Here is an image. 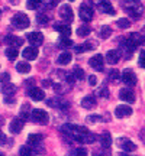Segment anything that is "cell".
<instances>
[{
  "instance_id": "1",
  "label": "cell",
  "mask_w": 145,
  "mask_h": 156,
  "mask_svg": "<svg viewBox=\"0 0 145 156\" xmlns=\"http://www.w3.org/2000/svg\"><path fill=\"white\" fill-rule=\"evenodd\" d=\"M31 117H32V120H34L36 124H41V126H44L46 123L50 122V117H48V113L42 110V108H35L31 112Z\"/></svg>"
},
{
  "instance_id": "2",
  "label": "cell",
  "mask_w": 145,
  "mask_h": 156,
  "mask_svg": "<svg viewBox=\"0 0 145 156\" xmlns=\"http://www.w3.org/2000/svg\"><path fill=\"white\" fill-rule=\"evenodd\" d=\"M29 23H31L29 17L26 15H23V13H16L12 17V25L16 29H26L29 26Z\"/></svg>"
},
{
  "instance_id": "3",
  "label": "cell",
  "mask_w": 145,
  "mask_h": 156,
  "mask_svg": "<svg viewBox=\"0 0 145 156\" xmlns=\"http://www.w3.org/2000/svg\"><path fill=\"white\" fill-rule=\"evenodd\" d=\"M117 146H119L122 151L126 152V153L136 151V145H135L131 139H128V137H121V139H117Z\"/></svg>"
},
{
  "instance_id": "4",
  "label": "cell",
  "mask_w": 145,
  "mask_h": 156,
  "mask_svg": "<svg viewBox=\"0 0 145 156\" xmlns=\"http://www.w3.org/2000/svg\"><path fill=\"white\" fill-rule=\"evenodd\" d=\"M78 13H80L81 20H84V22H90V20L93 19V16H95V12H93V9H91L90 6H87V5L81 6V7H80V10H78Z\"/></svg>"
},
{
  "instance_id": "5",
  "label": "cell",
  "mask_w": 145,
  "mask_h": 156,
  "mask_svg": "<svg viewBox=\"0 0 145 156\" xmlns=\"http://www.w3.org/2000/svg\"><path fill=\"white\" fill-rule=\"evenodd\" d=\"M26 38H28L29 44L32 45V48H36V46H39L44 42V35L41 32H31V34H28Z\"/></svg>"
},
{
  "instance_id": "6",
  "label": "cell",
  "mask_w": 145,
  "mask_h": 156,
  "mask_svg": "<svg viewBox=\"0 0 145 156\" xmlns=\"http://www.w3.org/2000/svg\"><path fill=\"white\" fill-rule=\"evenodd\" d=\"M122 80H123V83L131 85V87H134L135 84H136V75H135V73L132 69H128V68L122 73Z\"/></svg>"
},
{
  "instance_id": "7",
  "label": "cell",
  "mask_w": 145,
  "mask_h": 156,
  "mask_svg": "<svg viewBox=\"0 0 145 156\" xmlns=\"http://www.w3.org/2000/svg\"><path fill=\"white\" fill-rule=\"evenodd\" d=\"M90 67L95 68V69H97V71H102L103 69V64H105V59H103V56L100 55V54H97V55H95L93 58H90Z\"/></svg>"
},
{
  "instance_id": "8",
  "label": "cell",
  "mask_w": 145,
  "mask_h": 156,
  "mask_svg": "<svg viewBox=\"0 0 145 156\" xmlns=\"http://www.w3.org/2000/svg\"><path fill=\"white\" fill-rule=\"evenodd\" d=\"M23 124H25V122L23 120H20L19 117H15L13 120H12V123H10V133H13V134H19L20 132H22V129H23Z\"/></svg>"
},
{
  "instance_id": "9",
  "label": "cell",
  "mask_w": 145,
  "mask_h": 156,
  "mask_svg": "<svg viewBox=\"0 0 145 156\" xmlns=\"http://www.w3.org/2000/svg\"><path fill=\"white\" fill-rule=\"evenodd\" d=\"M54 29H55L57 32L61 34L62 38H70V35H71V26L65 25V23H55Z\"/></svg>"
},
{
  "instance_id": "10",
  "label": "cell",
  "mask_w": 145,
  "mask_h": 156,
  "mask_svg": "<svg viewBox=\"0 0 145 156\" xmlns=\"http://www.w3.org/2000/svg\"><path fill=\"white\" fill-rule=\"evenodd\" d=\"M74 139L77 142H80V143H95L97 136L89 132L87 134H74Z\"/></svg>"
},
{
  "instance_id": "11",
  "label": "cell",
  "mask_w": 145,
  "mask_h": 156,
  "mask_svg": "<svg viewBox=\"0 0 145 156\" xmlns=\"http://www.w3.org/2000/svg\"><path fill=\"white\" fill-rule=\"evenodd\" d=\"M5 42L9 45V48H15L16 49L17 46H20L23 44V39L19 38V36H15V35H7L5 38Z\"/></svg>"
},
{
  "instance_id": "12",
  "label": "cell",
  "mask_w": 145,
  "mask_h": 156,
  "mask_svg": "<svg viewBox=\"0 0 145 156\" xmlns=\"http://www.w3.org/2000/svg\"><path fill=\"white\" fill-rule=\"evenodd\" d=\"M119 97H121V100L126 101V103H129V104L135 103V94L131 91V90H128V88H122V90H121V91H119Z\"/></svg>"
},
{
  "instance_id": "13",
  "label": "cell",
  "mask_w": 145,
  "mask_h": 156,
  "mask_svg": "<svg viewBox=\"0 0 145 156\" xmlns=\"http://www.w3.org/2000/svg\"><path fill=\"white\" fill-rule=\"evenodd\" d=\"M126 39H128V42L132 45L134 48H136V46H139V45L144 44V36H142V35H139L138 32H134V34H131Z\"/></svg>"
},
{
  "instance_id": "14",
  "label": "cell",
  "mask_w": 145,
  "mask_h": 156,
  "mask_svg": "<svg viewBox=\"0 0 145 156\" xmlns=\"http://www.w3.org/2000/svg\"><path fill=\"white\" fill-rule=\"evenodd\" d=\"M60 16H61V19L62 20H65V22H71L72 20V9L68 5H64L60 9Z\"/></svg>"
},
{
  "instance_id": "15",
  "label": "cell",
  "mask_w": 145,
  "mask_h": 156,
  "mask_svg": "<svg viewBox=\"0 0 145 156\" xmlns=\"http://www.w3.org/2000/svg\"><path fill=\"white\" fill-rule=\"evenodd\" d=\"M22 55L26 61H34V59H36V56H38V49H36V48H32V46L23 48Z\"/></svg>"
},
{
  "instance_id": "16",
  "label": "cell",
  "mask_w": 145,
  "mask_h": 156,
  "mask_svg": "<svg viewBox=\"0 0 145 156\" xmlns=\"http://www.w3.org/2000/svg\"><path fill=\"white\" fill-rule=\"evenodd\" d=\"M115 114L117 119H123V117H128L132 114V108L128 106H117L115 110Z\"/></svg>"
},
{
  "instance_id": "17",
  "label": "cell",
  "mask_w": 145,
  "mask_h": 156,
  "mask_svg": "<svg viewBox=\"0 0 145 156\" xmlns=\"http://www.w3.org/2000/svg\"><path fill=\"white\" fill-rule=\"evenodd\" d=\"M28 94L31 95V98H32V100H35V101H42V100H44V97H45L44 91H42L41 88H36V87L29 88Z\"/></svg>"
},
{
  "instance_id": "18",
  "label": "cell",
  "mask_w": 145,
  "mask_h": 156,
  "mask_svg": "<svg viewBox=\"0 0 145 156\" xmlns=\"http://www.w3.org/2000/svg\"><path fill=\"white\" fill-rule=\"evenodd\" d=\"M119 59H121V51L119 49H113V51H109L106 54V61L109 62V64H116V62H119Z\"/></svg>"
},
{
  "instance_id": "19",
  "label": "cell",
  "mask_w": 145,
  "mask_h": 156,
  "mask_svg": "<svg viewBox=\"0 0 145 156\" xmlns=\"http://www.w3.org/2000/svg\"><path fill=\"white\" fill-rule=\"evenodd\" d=\"M99 140H100V145L103 149H109L112 146V136L109 132H105V133L100 134V137H99Z\"/></svg>"
},
{
  "instance_id": "20",
  "label": "cell",
  "mask_w": 145,
  "mask_h": 156,
  "mask_svg": "<svg viewBox=\"0 0 145 156\" xmlns=\"http://www.w3.org/2000/svg\"><path fill=\"white\" fill-rule=\"evenodd\" d=\"M96 104H97V101H96V98L93 95H87V97H84L83 100H81V107L87 108V110L96 107Z\"/></svg>"
},
{
  "instance_id": "21",
  "label": "cell",
  "mask_w": 145,
  "mask_h": 156,
  "mask_svg": "<svg viewBox=\"0 0 145 156\" xmlns=\"http://www.w3.org/2000/svg\"><path fill=\"white\" fill-rule=\"evenodd\" d=\"M42 134H38V133H32V134H29V137H28V142H29V146H39L41 143H42Z\"/></svg>"
},
{
  "instance_id": "22",
  "label": "cell",
  "mask_w": 145,
  "mask_h": 156,
  "mask_svg": "<svg viewBox=\"0 0 145 156\" xmlns=\"http://www.w3.org/2000/svg\"><path fill=\"white\" fill-rule=\"evenodd\" d=\"M99 7L102 12H105L107 15H115V9L112 7L110 2H99Z\"/></svg>"
},
{
  "instance_id": "23",
  "label": "cell",
  "mask_w": 145,
  "mask_h": 156,
  "mask_svg": "<svg viewBox=\"0 0 145 156\" xmlns=\"http://www.w3.org/2000/svg\"><path fill=\"white\" fill-rule=\"evenodd\" d=\"M61 132L64 134H68V136L74 137V134H76V124H70V123L64 124V126H61Z\"/></svg>"
},
{
  "instance_id": "24",
  "label": "cell",
  "mask_w": 145,
  "mask_h": 156,
  "mask_svg": "<svg viewBox=\"0 0 145 156\" xmlns=\"http://www.w3.org/2000/svg\"><path fill=\"white\" fill-rule=\"evenodd\" d=\"M70 61H71V54L70 52H62L61 55L58 56V59H57V62L60 65H67V64H70Z\"/></svg>"
},
{
  "instance_id": "25",
  "label": "cell",
  "mask_w": 145,
  "mask_h": 156,
  "mask_svg": "<svg viewBox=\"0 0 145 156\" xmlns=\"http://www.w3.org/2000/svg\"><path fill=\"white\" fill-rule=\"evenodd\" d=\"M15 91H16V87H15L13 84H10V83L3 84V87H2V93H3L5 95H12Z\"/></svg>"
},
{
  "instance_id": "26",
  "label": "cell",
  "mask_w": 145,
  "mask_h": 156,
  "mask_svg": "<svg viewBox=\"0 0 145 156\" xmlns=\"http://www.w3.org/2000/svg\"><path fill=\"white\" fill-rule=\"evenodd\" d=\"M93 46H96L95 42H86L84 45H78V46H76V52H86V51L89 49H93Z\"/></svg>"
},
{
  "instance_id": "27",
  "label": "cell",
  "mask_w": 145,
  "mask_h": 156,
  "mask_svg": "<svg viewBox=\"0 0 145 156\" xmlns=\"http://www.w3.org/2000/svg\"><path fill=\"white\" fill-rule=\"evenodd\" d=\"M16 69H17V73H20V74H28L31 71V65H29L28 62H19L16 65Z\"/></svg>"
},
{
  "instance_id": "28",
  "label": "cell",
  "mask_w": 145,
  "mask_h": 156,
  "mask_svg": "<svg viewBox=\"0 0 145 156\" xmlns=\"http://www.w3.org/2000/svg\"><path fill=\"white\" fill-rule=\"evenodd\" d=\"M90 32H91V28H90V26H87V25H83V26H80V28L77 29V35H78V36H81V38H84V36L90 35Z\"/></svg>"
},
{
  "instance_id": "29",
  "label": "cell",
  "mask_w": 145,
  "mask_h": 156,
  "mask_svg": "<svg viewBox=\"0 0 145 156\" xmlns=\"http://www.w3.org/2000/svg\"><path fill=\"white\" fill-rule=\"evenodd\" d=\"M29 110H31V106H29V104H25V106H22V108H20V117H19V119L25 122V120L28 119Z\"/></svg>"
},
{
  "instance_id": "30",
  "label": "cell",
  "mask_w": 145,
  "mask_h": 156,
  "mask_svg": "<svg viewBox=\"0 0 145 156\" xmlns=\"http://www.w3.org/2000/svg\"><path fill=\"white\" fill-rule=\"evenodd\" d=\"M19 153L20 156H34V151L31 149V146H22L19 149Z\"/></svg>"
},
{
  "instance_id": "31",
  "label": "cell",
  "mask_w": 145,
  "mask_h": 156,
  "mask_svg": "<svg viewBox=\"0 0 145 156\" xmlns=\"http://www.w3.org/2000/svg\"><path fill=\"white\" fill-rule=\"evenodd\" d=\"M119 77H121V74H119L117 69H110V71L107 73V78H109L110 81H117Z\"/></svg>"
},
{
  "instance_id": "32",
  "label": "cell",
  "mask_w": 145,
  "mask_h": 156,
  "mask_svg": "<svg viewBox=\"0 0 145 156\" xmlns=\"http://www.w3.org/2000/svg\"><path fill=\"white\" fill-rule=\"evenodd\" d=\"M71 74L74 75V78H77V80H83L84 78V71H83V68H80V67L74 68V71H72Z\"/></svg>"
},
{
  "instance_id": "33",
  "label": "cell",
  "mask_w": 145,
  "mask_h": 156,
  "mask_svg": "<svg viewBox=\"0 0 145 156\" xmlns=\"http://www.w3.org/2000/svg\"><path fill=\"white\" fill-rule=\"evenodd\" d=\"M17 55H19V52H17V49H15V48H7V49H6V56H7L9 59H15Z\"/></svg>"
},
{
  "instance_id": "34",
  "label": "cell",
  "mask_w": 145,
  "mask_h": 156,
  "mask_svg": "<svg viewBox=\"0 0 145 156\" xmlns=\"http://www.w3.org/2000/svg\"><path fill=\"white\" fill-rule=\"evenodd\" d=\"M58 45L61 46V48H70L72 45V41L70 38H61L60 39V42H58Z\"/></svg>"
},
{
  "instance_id": "35",
  "label": "cell",
  "mask_w": 145,
  "mask_h": 156,
  "mask_svg": "<svg viewBox=\"0 0 145 156\" xmlns=\"http://www.w3.org/2000/svg\"><path fill=\"white\" fill-rule=\"evenodd\" d=\"M110 35H112V29L109 28V26H103V28L100 29V38L106 39V38H109Z\"/></svg>"
},
{
  "instance_id": "36",
  "label": "cell",
  "mask_w": 145,
  "mask_h": 156,
  "mask_svg": "<svg viewBox=\"0 0 145 156\" xmlns=\"http://www.w3.org/2000/svg\"><path fill=\"white\" fill-rule=\"evenodd\" d=\"M126 12H128L129 15L132 17H135V19H138V17H141V12L138 10V9H134V7H128L126 9Z\"/></svg>"
},
{
  "instance_id": "37",
  "label": "cell",
  "mask_w": 145,
  "mask_h": 156,
  "mask_svg": "<svg viewBox=\"0 0 145 156\" xmlns=\"http://www.w3.org/2000/svg\"><path fill=\"white\" fill-rule=\"evenodd\" d=\"M117 26L121 29H126L131 26V22H129L128 19H119V20H117Z\"/></svg>"
},
{
  "instance_id": "38",
  "label": "cell",
  "mask_w": 145,
  "mask_h": 156,
  "mask_svg": "<svg viewBox=\"0 0 145 156\" xmlns=\"http://www.w3.org/2000/svg\"><path fill=\"white\" fill-rule=\"evenodd\" d=\"M39 5H41V2H36V0H29V2H26V7L31 9V10H34V9L39 7Z\"/></svg>"
},
{
  "instance_id": "39",
  "label": "cell",
  "mask_w": 145,
  "mask_h": 156,
  "mask_svg": "<svg viewBox=\"0 0 145 156\" xmlns=\"http://www.w3.org/2000/svg\"><path fill=\"white\" fill-rule=\"evenodd\" d=\"M9 81H10L9 73H0V84H7Z\"/></svg>"
},
{
  "instance_id": "40",
  "label": "cell",
  "mask_w": 145,
  "mask_h": 156,
  "mask_svg": "<svg viewBox=\"0 0 145 156\" xmlns=\"http://www.w3.org/2000/svg\"><path fill=\"white\" fill-rule=\"evenodd\" d=\"M97 95H100V97H103V98H109V90H107V87H102L99 91H97Z\"/></svg>"
},
{
  "instance_id": "41",
  "label": "cell",
  "mask_w": 145,
  "mask_h": 156,
  "mask_svg": "<svg viewBox=\"0 0 145 156\" xmlns=\"http://www.w3.org/2000/svg\"><path fill=\"white\" fill-rule=\"evenodd\" d=\"M71 156H87V151L84 147H78V149H76V151L72 152Z\"/></svg>"
},
{
  "instance_id": "42",
  "label": "cell",
  "mask_w": 145,
  "mask_h": 156,
  "mask_svg": "<svg viewBox=\"0 0 145 156\" xmlns=\"http://www.w3.org/2000/svg\"><path fill=\"white\" fill-rule=\"evenodd\" d=\"M38 22L41 23V25H46V23H48V16L44 15V13H39L38 15Z\"/></svg>"
},
{
  "instance_id": "43",
  "label": "cell",
  "mask_w": 145,
  "mask_h": 156,
  "mask_svg": "<svg viewBox=\"0 0 145 156\" xmlns=\"http://www.w3.org/2000/svg\"><path fill=\"white\" fill-rule=\"evenodd\" d=\"M102 117L100 116H87V122L90 123H96V122H100Z\"/></svg>"
},
{
  "instance_id": "44",
  "label": "cell",
  "mask_w": 145,
  "mask_h": 156,
  "mask_svg": "<svg viewBox=\"0 0 145 156\" xmlns=\"http://www.w3.org/2000/svg\"><path fill=\"white\" fill-rule=\"evenodd\" d=\"M144 58H145V52H144V51H141L139 61H138V64H139V67H141V68H144V67H145V64H144Z\"/></svg>"
},
{
  "instance_id": "45",
  "label": "cell",
  "mask_w": 145,
  "mask_h": 156,
  "mask_svg": "<svg viewBox=\"0 0 145 156\" xmlns=\"http://www.w3.org/2000/svg\"><path fill=\"white\" fill-rule=\"evenodd\" d=\"M65 80H67V83L70 84V87H71V85H72V83H74V80H76V78H74V75H72L71 73H70V74H67V75H65Z\"/></svg>"
},
{
  "instance_id": "46",
  "label": "cell",
  "mask_w": 145,
  "mask_h": 156,
  "mask_svg": "<svg viewBox=\"0 0 145 156\" xmlns=\"http://www.w3.org/2000/svg\"><path fill=\"white\" fill-rule=\"evenodd\" d=\"M57 5H58V2H57V0H52V2H48V3L45 5V7H46V9H52V7H55Z\"/></svg>"
},
{
  "instance_id": "47",
  "label": "cell",
  "mask_w": 145,
  "mask_h": 156,
  "mask_svg": "<svg viewBox=\"0 0 145 156\" xmlns=\"http://www.w3.org/2000/svg\"><path fill=\"white\" fill-rule=\"evenodd\" d=\"M89 83H90V85H93V87H95L96 84H97V78H96L95 75H90V77H89Z\"/></svg>"
},
{
  "instance_id": "48",
  "label": "cell",
  "mask_w": 145,
  "mask_h": 156,
  "mask_svg": "<svg viewBox=\"0 0 145 156\" xmlns=\"http://www.w3.org/2000/svg\"><path fill=\"white\" fill-rule=\"evenodd\" d=\"M93 156H110V153H107V152H95Z\"/></svg>"
},
{
  "instance_id": "49",
  "label": "cell",
  "mask_w": 145,
  "mask_h": 156,
  "mask_svg": "<svg viewBox=\"0 0 145 156\" xmlns=\"http://www.w3.org/2000/svg\"><path fill=\"white\" fill-rule=\"evenodd\" d=\"M5 142H6V136H5V133L0 130V145H5Z\"/></svg>"
},
{
  "instance_id": "50",
  "label": "cell",
  "mask_w": 145,
  "mask_h": 156,
  "mask_svg": "<svg viewBox=\"0 0 145 156\" xmlns=\"http://www.w3.org/2000/svg\"><path fill=\"white\" fill-rule=\"evenodd\" d=\"M42 87H46V88H48V87H51V81H50V80H44V81H42Z\"/></svg>"
},
{
  "instance_id": "51",
  "label": "cell",
  "mask_w": 145,
  "mask_h": 156,
  "mask_svg": "<svg viewBox=\"0 0 145 156\" xmlns=\"http://www.w3.org/2000/svg\"><path fill=\"white\" fill-rule=\"evenodd\" d=\"M5 101H6V103H15V98H13V97H10V95H6Z\"/></svg>"
},
{
  "instance_id": "52",
  "label": "cell",
  "mask_w": 145,
  "mask_h": 156,
  "mask_svg": "<svg viewBox=\"0 0 145 156\" xmlns=\"http://www.w3.org/2000/svg\"><path fill=\"white\" fill-rule=\"evenodd\" d=\"M31 83H34V80H28V81H26V85H28V87H31V85H32Z\"/></svg>"
},
{
  "instance_id": "53",
  "label": "cell",
  "mask_w": 145,
  "mask_h": 156,
  "mask_svg": "<svg viewBox=\"0 0 145 156\" xmlns=\"http://www.w3.org/2000/svg\"><path fill=\"white\" fill-rule=\"evenodd\" d=\"M3 124H5V119L0 116V126H3Z\"/></svg>"
},
{
  "instance_id": "54",
  "label": "cell",
  "mask_w": 145,
  "mask_h": 156,
  "mask_svg": "<svg viewBox=\"0 0 145 156\" xmlns=\"http://www.w3.org/2000/svg\"><path fill=\"white\" fill-rule=\"evenodd\" d=\"M119 156H131V155H128V153H121Z\"/></svg>"
},
{
  "instance_id": "55",
  "label": "cell",
  "mask_w": 145,
  "mask_h": 156,
  "mask_svg": "<svg viewBox=\"0 0 145 156\" xmlns=\"http://www.w3.org/2000/svg\"><path fill=\"white\" fill-rule=\"evenodd\" d=\"M0 156H5V153H3V152H0Z\"/></svg>"
},
{
  "instance_id": "56",
  "label": "cell",
  "mask_w": 145,
  "mask_h": 156,
  "mask_svg": "<svg viewBox=\"0 0 145 156\" xmlns=\"http://www.w3.org/2000/svg\"><path fill=\"white\" fill-rule=\"evenodd\" d=\"M0 16H2V10H0Z\"/></svg>"
}]
</instances>
